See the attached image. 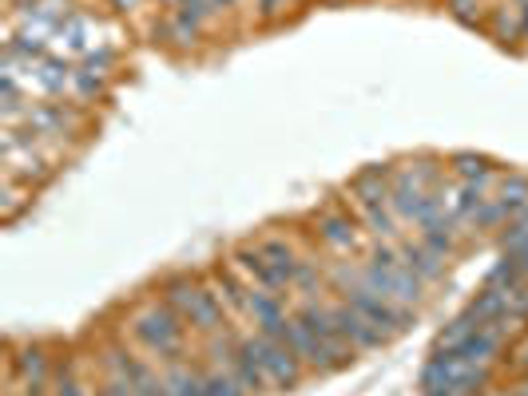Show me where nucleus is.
Returning a JSON list of instances; mask_svg holds the SVG:
<instances>
[{
	"label": "nucleus",
	"instance_id": "423d86ee",
	"mask_svg": "<svg viewBox=\"0 0 528 396\" xmlns=\"http://www.w3.org/2000/svg\"><path fill=\"white\" fill-rule=\"evenodd\" d=\"M318 234H322V242H326V246H334V250H354L358 246V230L342 214L322 218V223H318Z\"/></svg>",
	"mask_w": 528,
	"mask_h": 396
},
{
	"label": "nucleus",
	"instance_id": "6e6552de",
	"mask_svg": "<svg viewBox=\"0 0 528 396\" xmlns=\"http://www.w3.org/2000/svg\"><path fill=\"white\" fill-rule=\"evenodd\" d=\"M457 171H461V179H465L469 186H485L492 179V167L485 159H472V155H457Z\"/></svg>",
	"mask_w": 528,
	"mask_h": 396
},
{
	"label": "nucleus",
	"instance_id": "1a4fd4ad",
	"mask_svg": "<svg viewBox=\"0 0 528 396\" xmlns=\"http://www.w3.org/2000/svg\"><path fill=\"white\" fill-rule=\"evenodd\" d=\"M504 258H509V262H513V266H516V270H521V273H524V278H528V246H521V250H513V254H504Z\"/></svg>",
	"mask_w": 528,
	"mask_h": 396
},
{
	"label": "nucleus",
	"instance_id": "20e7f679",
	"mask_svg": "<svg viewBox=\"0 0 528 396\" xmlns=\"http://www.w3.org/2000/svg\"><path fill=\"white\" fill-rule=\"evenodd\" d=\"M401 266L410 270L417 282H433V278H442V270H445L442 266V254H433L421 238L405 242V246H401Z\"/></svg>",
	"mask_w": 528,
	"mask_h": 396
},
{
	"label": "nucleus",
	"instance_id": "9d476101",
	"mask_svg": "<svg viewBox=\"0 0 528 396\" xmlns=\"http://www.w3.org/2000/svg\"><path fill=\"white\" fill-rule=\"evenodd\" d=\"M286 5V0H259V8H262V16H274L279 8Z\"/></svg>",
	"mask_w": 528,
	"mask_h": 396
},
{
	"label": "nucleus",
	"instance_id": "7ed1b4c3",
	"mask_svg": "<svg viewBox=\"0 0 528 396\" xmlns=\"http://www.w3.org/2000/svg\"><path fill=\"white\" fill-rule=\"evenodd\" d=\"M330 322H334L338 329V337L346 341L350 349H373V345H381V329L378 325H370L366 317H361L354 305H330Z\"/></svg>",
	"mask_w": 528,
	"mask_h": 396
},
{
	"label": "nucleus",
	"instance_id": "0eeeda50",
	"mask_svg": "<svg viewBox=\"0 0 528 396\" xmlns=\"http://www.w3.org/2000/svg\"><path fill=\"white\" fill-rule=\"evenodd\" d=\"M168 389L171 396H207V384L199 372H191V369H171L168 372Z\"/></svg>",
	"mask_w": 528,
	"mask_h": 396
},
{
	"label": "nucleus",
	"instance_id": "f257e3e1",
	"mask_svg": "<svg viewBox=\"0 0 528 396\" xmlns=\"http://www.w3.org/2000/svg\"><path fill=\"white\" fill-rule=\"evenodd\" d=\"M168 305L183 317V322H191L195 329H218L223 325V305L215 302V293H207L203 285H195L191 278L168 282Z\"/></svg>",
	"mask_w": 528,
	"mask_h": 396
},
{
	"label": "nucleus",
	"instance_id": "f03ea898",
	"mask_svg": "<svg viewBox=\"0 0 528 396\" xmlns=\"http://www.w3.org/2000/svg\"><path fill=\"white\" fill-rule=\"evenodd\" d=\"M136 337L151 353L159 357H175L183 349V317L171 310V305H147L136 317Z\"/></svg>",
	"mask_w": 528,
	"mask_h": 396
},
{
	"label": "nucleus",
	"instance_id": "39448f33",
	"mask_svg": "<svg viewBox=\"0 0 528 396\" xmlns=\"http://www.w3.org/2000/svg\"><path fill=\"white\" fill-rule=\"evenodd\" d=\"M421 230V242L429 250H433V254H449V250H453V242H457V230H453V218H445V214H437V218H429L425 226H417Z\"/></svg>",
	"mask_w": 528,
	"mask_h": 396
}]
</instances>
